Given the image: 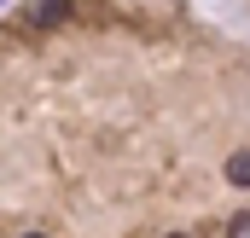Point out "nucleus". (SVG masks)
Returning <instances> with one entry per match:
<instances>
[{"label":"nucleus","mask_w":250,"mask_h":238,"mask_svg":"<svg viewBox=\"0 0 250 238\" xmlns=\"http://www.w3.org/2000/svg\"><path fill=\"white\" fill-rule=\"evenodd\" d=\"M23 238H41V233H23Z\"/></svg>","instance_id":"20e7f679"},{"label":"nucleus","mask_w":250,"mask_h":238,"mask_svg":"<svg viewBox=\"0 0 250 238\" xmlns=\"http://www.w3.org/2000/svg\"><path fill=\"white\" fill-rule=\"evenodd\" d=\"M169 238H187V233H169Z\"/></svg>","instance_id":"7ed1b4c3"},{"label":"nucleus","mask_w":250,"mask_h":238,"mask_svg":"<svg viewBox=\"0 0 250 238\" xmlns=\"http://www.w3.org/2000/svg\"><path fill=\"white\" fill-rule=\"evenodd\" d=\"M23 23H41V29L70 23V0H23Z\"/></svg>","instance_id":"f257e3e1"},{"label":"nucleus","mask_w":250,"mask_h":238,"mask_svg":"<svg viewBox=\"0 0 250 238\" xmlns=\"http://www.w3.org/2000/svg\"><path fill=\"white\" fill-rule=\"evenodd\" d=\"M227 180L233 186H250V151H233L227 157Z\"/></svg>","instance_id":"f03ea898"}]
</instances>
